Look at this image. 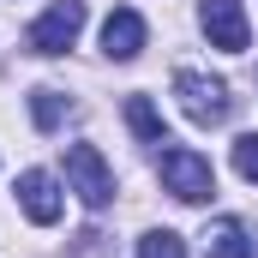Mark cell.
Wrapping results in <instances>:
<instances>
[{
  "label": "cell",
  "mask_w": 258,
  "mask_h": 258,
  "mask_svg": "<svg viewBox=\"0 0 258 258\" xmlns=\"http://www.w3.org/2000/svg\"><path fill=\"white\" fill-rule=\"evenodd\" d=\"M66 108H72V102H66L60 90H48V84L30 90V114H36V126H42V132H60V126H66Z\"/></svg>",
  "instance_id": "obj_10"
},
{
  "label": "cell",
  "mask_w": 258,
  "mask_h": 258,
  "mask_svg": "<svg viewBox=\"0 0 258 258\" xmlns=\"http://www.w3.org/2000/svg\"><path fill=\"white\" fill-rule=\"evenodd\" d=\"M198 24H204L210 48H222V54H246V42H252V30H246V12H240V0H204Z\"/></svg>",
  "instance_id": "obj_5"
},
{
  "label": "cell",
  "mask_w": 258,
  "mask_h": 258,
  "mask_svg": "<svg viewBox=\"0 0 258 258\" xmlns=\"http://www.w3.org/2000/svg\"><path fill=\"white\" fill-rule=\"evenodd\" d=\"M66 186L84 198L90 210H102V204L114 198V168L102 162L96 144H72V150H66Z\"/></svg>",
  "instance_id": "obj_4"
},
{
  "label": "cell",
  "mask_w": 258,
  "mask_h": 258,
  "mask_svg": "<svg viewBox=\"0 0 258 258\" xmlns=\"http://www.w3.org/2000/svg\"><path fill=\"white\" fill-rule=\"evenodd\" d=\"M18 210L36 222V228H54L66 210L60 186H54V174H42V168H30V174H18Z\"/></svg>",
  "instance_id": "obj_6"
},
{
  "label": "cell",
  "mask_w": 258,
  "mask_h": 258,
  "mask_svg": "<svg viewBox=\"0 0 258 258\" xmlns=\"http://www.w3.org/2000/svg\"><path fill=\"white\" fill-rule=\"evenodd\" d=\"M126 126L138 132V144H168V126H162L150 96H126Z\"/></svg>",
  "instance_id": "obj_9"
},
{
  "label": "cell",
  "mask_w": 258,
  "mask_h": 258,
  "mask_svg": "<svg viewBox=\"0 0 258 258\" xmlns=\"http://www.w3.org/2000/svg\"><path fill=\"white\" fill-rule=\"evenodd\" d=\"M144 18L132 12V6H114L108 12V24H102V54L108 60H138V48H144Z\"/></svg>",
  "instance_id": "obj_7"
},
{
  "label": "cell",
  "mask_w": 258,
  "mask_h": 258,
  "mask_svg": "<svg viewBox=\"0 0 258 258\" xmlns=\"http://www.w3.org/2000/svg\"><path fill=\"white\" fill-rule=\"evenodd\" d=\"M138 258H186V240H180L174 228H150V234L138 240Z\"/></svg>",
  "instance_id": "obj_11"
},
{
  "label": "cell",
  "mask_w": 258,
  "mask_h": 258,
  "mask_svg": "<svg viewBox=\"0 0 258 258\" xmlns=\"http://www.w3.org/2000/svg\"><path fill=\"white\" fill-rule=\"evenodd\" d=\"M162 192H174L180 204L216 198V168H210V156H198V150H186V144L162 150Z\"/></svg>",
  "instance_id": "obj_2"
},
{
  "label": "cell",
  "mask_w": 258,
  "mask_h": 258,
  "mask_svg": "<svg viewBox=\"0 0 258 258\" xmlns=\"http://www.w3.org/2000/svg\"><path fill=\"white\" fill-rule=\"evenodd\" d=\"M174 96H180V114L192 126H222L228 120V84L198 72V66H180L174 72Z\"/></svg>",
  "instance_id": "obj_1"
},
{
  "label": "cell",
  "mask_w": 258,
  "mask_h": 258,
  "mask_svg": "<svg viewBox=\"0 0 258 258\" xmlns=\"http://www.w3.org/2000/svg\"><path fill=\"white\" fill-rule=\"evenodd\" d=\"M234 168H240V180L258 186V132H240L234 138Z\"/></svg>",
  "instance_id": "obj_12"
},
{
  "label": "cell",
  "mask_w": 258,
  "mask_h": 258,
  "mask_svg": "<svg viewBox=\"0 0 258 258\" xmlns=\"http://www.w3.org/2000/svg\"><path fill=\"white\" fill-rule=\"evenodd\" d=\"M204 258H258V246L246 240V222L216 216V222L204 228Z\"/></svg>",
  "instance_id": "obj_8"
},
{
  "label": "cell",
  "mask_w": 258,
  "mask_h": 258,
  "mask_svg": "<svg viewBox=\"0 0 258 258\" xmlns=\"http://www.w3.org/2000/svg\"><path fill=\"white\" fill-rule=\"evenodd\" d=\"M84 30V0H54L30 30H24V48L30 54H66Z\"/></svg>",
  "instance_id": "obj_3"
}]
</instances>
